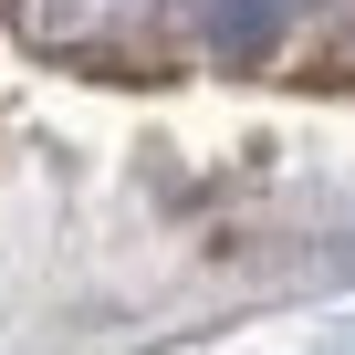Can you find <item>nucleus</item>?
<instances>
[{"label": "nucleus", "mask_w": 355, "mask_h": 355, "mask_svg": "<svg viewBox=\"0 0 355 355\" xmlns=\"http://www.w3.org/2000/svg\"><path fill=\"white\" fill-rule=\"evenodd\" d=\"M282 32V0H220V53H261Z\"/></svg>", "instance_id": "nucleus-1"}]
</instances>
